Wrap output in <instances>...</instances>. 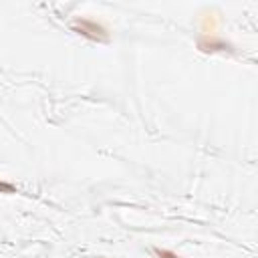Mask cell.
<instances>
[{
	"mask_svg": "<svg viewBox=\"0 0 258 258\" xmlns=\"http://www.w3.org/2000/svg\"><path fill=\"white\" fill-rule=\"evenodd\" d=\"M0 194H18V187L10 181H4L0 179Z\"/></svg>",
	"mask_w": 258,
	"mask_h": 258,
	"instance_id": "cell-5",
	"label": "cell"
},
{
	"mask_svg": "<svg viewBox=\"0 0 258 258\" xmlns=\"http://www.w3.org/2000/svg\"><path fill=\"white\" fill-rule=\"evenodd\" d=\"M99 258H101V256H99Z\"/></svg>",
	"mask_w": 258,
	"mask_h": 258,
	"instance_id": "cell-6",
	"label": "cell"
},
{
	"mask_svg": "<svg viewBox=\"0 0 258 258\" xmlns=\"http://www.w3.org/2000/svg\"><path fill=\"white\" fill-rule=\"evenodd\" d=\"M196 46H198L200 52H206V54H216V52L236 54V46L230 40H226V38H222L218 34H210V36L198 34L196 36Z\"/></svg>",
	"mask_w": 258,
	"mask_h": 258,
	"instance_id": "cell-2",
	"label": "cell"
},
{
	"mask_svg": "<svg viewBox=\"0 0 258 258\" xmlns=\"http://www.w3.org/2000/svg\"><path fill=\"white\" fill-rule=\"evenodd\" d=\"M216 30H218V16H214L212 10L202 12V16H200V34L210 36V34H216Z\"/></svg>",
	"mask_w": 258,
	"mask_h": 258,
	"instance_id": "cell-3",
	"label": "cell"
},
{
	"mask_svg": "<svg viewBox=\"0 0 258 258\" xmlns=\"http://www.w3.org/2000/svg\"><path fill=\"white\" fill-rule=\"evenodd\" d=\"M151 252H153V256H155V258H181V256H179V254H175L173 250L159 248V246H153V248H151Z\"/></svg>",
	"mask_w": 258,
	"mask_h": 258,
	"instance_id": "cell-4",
	"label": "cell"
},
{
	"mask_svg": "<svg viewBox=\"0 0 258 258\" xmlns=\"http://www.w3.org/2000/svg\"><path fill=\"white\" fill-rule=\"evenodd\" d=\"M71 30L91 42H99V44H107L111 40V32L109 28L99 22V20H93V18H77L73 24H71Z\"/></svg>",
	"mask_w": 258,
	"mask_h": 258,
	"instance_id": "cell-1",
	"label": "cell"
}]
</instances>
